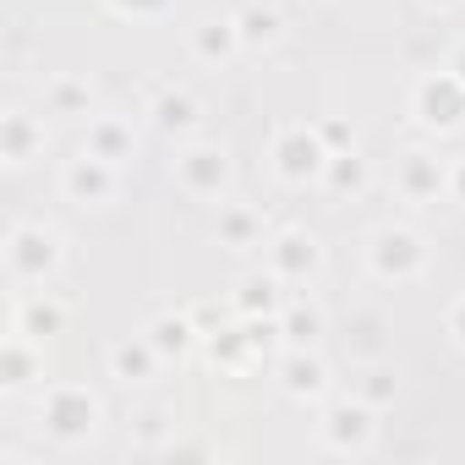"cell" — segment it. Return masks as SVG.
Segmentation results:
<instances>
[{"mask_svg":"<svg viewBox=\"0 0 465 465\" xmlns=\"http://www.w3.org/2000/svg\"><path fill=\"white\" fill-rule=\"evenodd\" d=\"M449 203H460V208H465V153H460V159H449Z\"/></svg>","mask_w":465,"mask_h":465,"instance_id":"31","label":"cell"},{"mask_svg":"<svg viewBox=\"0 0 465 465\" xmlns=\"http://www.w3.org/2000/svg\"><path fill=\"white\" fill-rule=\"evenodd\" d=\"M421 6H427V12H438V17H443V12H454V6H460V0H421Z\"/></svg>","mask_w":465,"mask_h":465,"instance_id":"33","label":"cell"},{"mask_svg":"<svg viewBox=\"0 0 465 465\" xmlns=\"http://www.w3.org/2000/svg\"><path fill=\"white\" fill-rule=\"evenodd\" d=\"M99 421H104V400L66 378V383H45L39 389V432L55 443V449H83L99 438Z\"/></svg>","mask_w":465,"mask_h":465,"instance_id":"1","label":"cell"},{"mask_svg":"<svg viewBox=\"0 0 465 465\" xmlns=\"http://www.w3.org/2000/svg\"><path fill=\"white\" fill-rule=\"evenodd\" d=\"M45 115H66V121H88L94 115V83L77 72H55L45 83Z\"/></svg>","mask_w":465,"mask_h":465,"instance_id":"23","label":"cell"},{"mask_svg":"<svg viewBox=\"0 0 465 465\" xmlns=\"http://www.w3.org/2000/svg\"><path fill=\"white\" fill-rule=\"evenodd\" d=\"M66 329V302H55L50 291H23L12 302V334H28V340H55Z\"/></svg>","mask_w":465,"mask_h":465,"instance_id":"20","label":"cell"},{"mask_svg":"<svg viewBox=\"0 0 465 465\" xmlns=\"http://www.w3.org/2000/svg\"><path fill=\"white\" fill-rule=\"evenodd\" d=\"M170 175H175V186H181L192 203H224L236 164H230V148H224V143H203V137H192V143L175 148Z\"/></svg>","mask_w":465,"mask_h":465,"instance_id":"6","label":"cell"},{"mask_svg":"<svg viewBox=\"0 0 465 465\" xmlns=\"http://www.w3.org/2000/svg\"><path fill=\"white\" fill-rule=\"evenodd\" d=\"M318 132H323L329 153H345V148H356V126H351V121H340V115H323V121H318Z\"/></svg>","mask_w":465,"mask_h":465,"instance_id":"29","label":"cell"},{"mask_svg":"<svg viewBox=\"0 0 465 465\" xmlns=\"http://www.w3.org/2000/svg\"><path fill=\"white\" fill-rule=\"evenodd\" d=\"M269 236H274V230H269V219H263L258 203H219V213H213V242L224 252H263Z\"/></svg>","mask_w":465,"mask_h":465,"instance_id":"13","label":"cell"},{"mask_svg":"<svg viewBox=\"0 0 465 465\" xmlns=\"http://www.w3.org/2000/svg\"><path fill=\"white\" fill-rule=\"evenodd\" d=\"M443 334H449V340L465 351V296H454V302L443 307Z\"/></svg>","mask_w":465,"mask_h":465,"instance_id":"30","label":"cell"},{"mask_svg":"<svg viewBox=\"0 0 465 465\" xmlns=\"http://www.w3.org/2000/svg\"><path fill=\"white\" fill-rule=\"evenodd\" d=\"M432 269V247L416 224H378L367 236V274L378 285H416Z\"/></svg>","mask_w":465,"mask_h":465,"instance_id":"3","label":"cell"},{"mask_svg":"<svg viewBox=\"0 0 465 465\" xmlns=\"http://www.w3.org/2000/svg\"><path fill=\"white\" fill-rule=\"evenodd\" d=\"M104 367H110L115 383H153L159 367H164V356L148 345V334H132V340H115L104 351Z\"/></svg>","mask_w":465,"mask_h":465,"instance_id":"21","label":"cell"},{"mask_svg":"<svg viewBox=\"0 0 465 465\" xmlns=\"http://www.w3.org/2000/svg\"><path fill=\"white\" fill-rule=\"evenodd\" d=\"M0 258H6V280L17 291H34V285H50L66 263V236L55 224L45 219H17L6 230V247H0Z\"/></svg>","mask_w":465,"mask_h":465,"instance_id":"2","label":"cell"},{"mask_svg":"<svg viewBox=\"0 0 465 465\" xmlns=\"http://www.w3.org/2000/svg\"><path fill=\"white\" fill-rule=\"evenodd\" d=\"M378 405H367L356 389L351 394H334V400H323L318 405V443L329 449V454H340V460H361L372 443H378Z\"/></svg>","mask_w":465,"mask_h":465,"instance_id":"4","label":"cell"},{"mask_svg":"<svg viewBox=\"0 0 465 465\" xmlns=\"http://www.w3.org/2000/svg\"><path fill=\"white\" fill-rule=\"evenodd\" d=\"M45 148H50L45 115H34V110H23V104H12L6 115H0V159H6L12 170H23V164L39 159Z\"/></svg>","mask_w":465,"mask_h":465,"instance_id":"15","label":"cell"},{"mask_svg":"<svg viewBox=\"0 0 465 465\" xmlns=\"http://www.w3.org/2000/svg\"><path fill=\"white\" fill-rule=\"evenodd\" d=\"M411 115H416V126L432 132V137L460 132V126H465V83H460L449 66L421 72V77L411 83Z\"/></svg>","mask_w":465,"mask_h":465,"instance_id":"7","label":"cell"},{"mask_svg":"<svg viewBox=\"0 0 465 465\" xmlns=\"http://www.w3.org/2000/svg\"><path fill=\"white\" fill-rule=\"evenodd\" d=\"M323 334H329V312H323L318 302L291 296V302L280 307V340H285V345H323Z\"/></svg>","mask_w":465,"mask_h":465,"instance_id":"24","label":"cell"},{"mask_svg":"<svg viewBox=\"0 0 465 465\" xmlns=\"http://www.w3.org/2000/svg\"><path fill=\"white\" fill-rule=\"evenodd\" d=\"M115 192H121V164H104V159H94L83 148H77V159L61 164V197L66 203L104 208V203H115Z\"/></svg>","mask_w":465,"mask_h":465,"instance_id":"12","label":"cell"},{"mask_svg":"<svg viewBox=\"0 0 465 465\" xmlns=\"http://www.w3.org/2000/svg\"><path fill=\"white\" fill-rule=\"evenodd\" d=\"M394 197L411 208H432L438 197H449V159H438L432 148H405L394 159Z\"/></svg>","mask_w":465,"mask_h":465,"instance_id":"10","label":"cell"},{"mask_svg":"<svg viewBox=\"0 0 465 465\" xmlns=\"http://www.w3.org/2000/svg\"><path fill=\"white\" fill-rule=\"evenodd\" d=\"M356 394H361L367 405L389 411V405L400 400V372H394V367H383V361H367V367H361V378H356Z\"/></svg>","mask_w":465,"mask_h":465,"instance_id":"27","label":"cell"},{"mask_svg":"<svg viewBox=\"0 0 465 465\" xmlns=\"http://www.w3.org/2000/svg\"><path fill=\"white\" fill-rule=\"evenodd\" d=\"M269 164L285 186H323L329 170V143L318 132V121H285L269 137Z\"/></svg>","mask_w":465,"mask_h":465,"instance_id":"5","label":"cell"},{"mask_svg":"<svg viewBox=\"0 0 465 465\" xmlns=\"http://www.w3.org/2000/svg\"><path fill=\"white\" fill-rule=\"evenodd\" d=\"M83 153H94V159L126 170V164L137 159V126H132L126 115H88V126H83Z\"/></svg>","mask_w":465,"mask_h":465,"instance_id":"18","label":"cell"},{"mask_svg":"<svg viewBox=\"0 0 465 465\" xmlns=\"http://www.w3.org/2000/svg\"><path fill=\"white\" fill-rule=\"evenodd\" d=\"M143 334H148V345L164 356V367H181L192 351H203V329H197L192 312H153V318L143 323Z\"/></svg>","mask_w":465,"mask_h":465,"instance_id":"19","label":"cell"},{"mask_svg":"<svg viewBox=\"0 0 465 465\" xmlns=\"http://www.w3.org/2000/svg\"><path fill=\"white\" fill-rule=\"evenodd\" d=\"M263 269H274L291 291H302V285H312V280L323 274V247H318L312 230L280 224L274 236H269V247H263Z\"/></svg>","mask_w":465,"mask_h":465,"instance_id":"8","label":"cell"},{"mask_svg":"<svg viewBox=\"0 0 465 465\" xmlns=\"http://www.w3.org/2000/svg\"><path fill=\"white\" fill-rule=\"evenodd\" d=\"M367 186H372V159L361 148L329 153V170H323V192L329 197H361Z\"/></svg>","mask_w":465,"mask_h":465,"instance_id":"25","label":"cell"},{"mask_svg":"<svg viewBox=\"0 0 465 465\" xmlns=\"http://www.w3.org/2000/svg\"><path fill=\"white\" fill-rule=\"evenodd\" d=\"M230 17H236L247 50H274L280 34H285V17H280L274 6H263V0H247V6H242V12H230Z\"/></svg>","mask_w":465,"mask_h":465,"instance_id":"26","label":"cell"},{"mask_svg":"<svg viewBox=\"0 0 465 465\" xmlns=\"http://www.w3.org/2000/svg\"><path fill=\"white\" fill-rule=\"evenodd\" d=\"M274 383H280V394L296 400V405H323L334 372H329V361H323L318 345H285V351L274 356Z\"/></svg>","mask_w":465,"mask_h":465,"instance_id":"9","label":"cell"},{"mask_svg":"<svg viewBox=\"0 0 465 465\" xmlns=\"http://www.w3.org/2000/svg\"><path fill=\"white\" fill-rule=\"evenodd\" d=\"M0 389H6V394L45 389V345L39 340L6 329V340H0Z\"/></svg>","mask_w":465,"mask_h":465,"instance_id":"14","label":"cell"},{"mask_svg":"<svg viewBox=\"0 0 465 465\" xmlns=\"http://www.w3.org/2000/svg\"><path fill=\"white\" fill-rule=\"evenodd\" d=\"M285 302H291V285L274 269H252V274L236 280V291H230V312L236 318H280Z\"/></svg>","mask_w":465,"mask_h":465,"instance_id":"17","label":"cell"},{"mask_svg":"<svg viewBox=\"0 0 465 465\" xmlns=\"http://www.w3.org/2000/svg\"><path fill=\"white\" fill-rule=\"evenodd\" d=\"M148 126L159 132V137H170V143H192L197 132H203V99L192 94V88H181V83H159L153 94H148Z\"/></svg>","mask_w":465,"mask_h":465,"instance_id":"11","label":"cell"},{"mask_svg":"<svg viewBox=\"0 0 465 465\" xmlns=\"http://www.w3.org/2000/svg\"><path fill=\"white\" fill-rule=\"evenodd\" d=\"M186 50H192V61H203V66H230L236 55H247L236 17H197V23L186 28Z\"/></svg>","mask_w":465,"mask_h":465,"instance_id":"16","label":"cell"},{"mask_svg":"<svg viewBox=\"0 0 465 465\" xmlns=\"http://www.w3.org/2000/svg\"><path fill=\"white\" fill-rule=\"evenodd\" d=\"M126 438L137 454H170L175 449V411L170 405H132V421H126Z\"/></svg>","mask_w":465,"mask_h":465,"instance_id":"22","label":"cell"},{"mask_svg":"<svg viewBox=\"0 0 465 465\" xmlns=\"http://www.w3.org/2000/svg\"><path fill=\"white\" fill-rule=\"evenodd\" d=\"M110 12H121V17H137V23H148V17H164L175 0H104Z\"/></svg>","mask_w":465,"mask_h":465,"instance_id":"28","label":"cell"},{"mask_svg":"<svg viewBox=\"0 0 465 465\" xmlns=\"http://www.w3.org/2000/svg\"><path fill=\"white\" fill-rule=\"evenodd\" d=\"M443 66H449V72H454V77L465 83V39H454V45H449V55H443Z\"/></svg>","mask_w":465,"mask_h":465,"instance_id":"32","label":"cell"}]
</instances>
